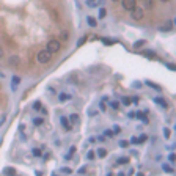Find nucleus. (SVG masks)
Here are the masks:
<instances>
[{"mask_svg":"<svg viewBox=\"0 0 176 176\" xmlns=\"http://www.w3.org/2000/svg\"><path fill=\"white\" fill-rule=\"evenodd\" d=\"M46 50L50 52V53L58 52V50H60V41H58V40H50V41L47 43V47H46Z\"/></svg>","mask_w":176,"mask_h":176,"instance_id":"obj_1","label":"nucleus"},{"mask_svg":"<svg viewBox=\"0 0 176 176\" xmlns=\"http://www.w3.org/2000/svg\"><path fill=\"white\" fill-rule=\"evenodd\" d=\"M50 57H52V53L50 52H47V50H41V52H38V61L40 63H47V61H50Z\"/></svg>","mask_w":176,"mask_h":176,"instance_id":"obj_2","label":"nucleus"},{"mask_svg":"<svg viewBox=\"0 0 176 176\" xmlns=\"http://www.w3.org/2000/svg\"><path fill=\"white\" fill-rule=\"evenodd\" d=\"M131 16H132V19L134 21H142L143 19V16H145V11L142 10V8H134V10L131 11Z\"/></svg>","mask_w":176,"mask_h":176,"instance_id":"obj_3","label":"nucleus"},{"mask_svg":"<svg viewBox=\"0 0 176 176\" xmlns=\"http://www.w3.org/2000/svg\"><path fill=\"white\" fill-rule=\"evenodd\" d=\"M137 6V0H123V8L127 11H132Z\"/></svg>","mask_w":176,"mask_h":176,"instance_id":"obj_4","label":"nucleus"},{"mask_svg":"<svg viewBox=\"0 0 176 176\" xmlns=\"http://www.w3.org/2000/svg\"><path fill=\"white\" fill-rule=\"evenodd\" d=\"M8 63H10V66H19V63H21V58L17 57V55H13V57H10V60H8Z\"/></svg>","mask_w":176,"mask_h":176,"instance_id":"obj_5","label":"nucleus"},{"mask_svg":"<svg viewBox=\"0 0 176 176\" xmlns=\"http://www.w3.org/2000/svg\"><path fill=\"white\" fill-rule=\"evenodd\" d=\"M171 29H173V21H167L164 25L159 27V30H162V32H168V30H171Z\"/></svg>","mask_w":176,"mask_h":176,"instance_id":"obj_6","label":"nucleus"},{"mask_svg":"<svg viewBox=\"0 0 176 176\" xmlns=\"http://www.w3.org/2000/svg\"><path fill=\"white\" fill-rule=\"evenodd\" d=\"M154 102H156V104H159V105L164 107V109L168 107V104H167V101H165L164 98H156V99H154Z\"/></svg>","mask_w":176,"mask_h":176,"instance_id":"obj_7","label":"nucleus"},{"mask_svg":"<svg viewBox=\"0 0 176 176\" xmlns=\"http://www.w3.org/2000/svg\"><path fill=\"white\" fill-rule=\"evenodd\" d=\"M69 119H71L72 124H77V123H79V115H77V113H72V115L69 116Z\"/></svg>","mask_w":176,"mask_h":176,"instance_id":"obj_8","label":"nucleus"},{"mask_svg":"<svg viewBox=\"0 0 176 176\" xmlns=\"http://www.w3.org/2000/svg\"><path fill=\"white\" fill-rule=\"evenodd\" d=\"M60 121H61V124H63V127H64V129H66V131H69V129H71V126L68 124V119H66V118H60Z\"/></svg>","mask_w":176,"mask_h":176,"instance_id":"obj_9","label":"nucleus"},{"mask_svg":"<svg viewBox=\"0 0 176 176\" xmlns=\"http://www.w3.org/2000/svg\"><path fill=\"white\" fill-rule=\"evenodd\" d=\"M146 85H148V87H151V88H154V90H157V91H160V87H159V85H156V83H153V82H146Z\"/></svg>","mask_w":176,"mask_h":176,"instance_id":"obj_10","label":"nucleus"},{"mask_svg":"<svg viewBox=\"0 0 176 176\" xmlns=\"http://www.w3.org/2000/svg\"><path fill=\"white\" fill-rule=\"evenodd\" d=\"M98 156H99V157H105V156H107V151L104 150V148H101V150H98Z\"/></svg>","mask_w":176,"mask_h":176,"instance_id":"obj_11","label":"nucleus"},{"mask_svg":"<svg viewBox=\"0 0 176 176\" xmlns=\"http://www.w3.org/2000/svg\"><path fill=\"white\" fill-rule=\"evenodd\" d=\"M145 6L148 8V10H151L153 8V0H145Z\"/></svg>","mask_w":176,"mask_h":176,"instance_id":"obj_12","label":"nucleus"},{"mask_svg":"<svg viewBox=\"0 0 176 176\" xmlns=\"http://www.w3.org/2000/svg\"><path fill=\"white\" fill-rule=\"evenodd\" d=\"M88 24L91 27H96V19H95V17H88Z\"/></svg>","mask_w":176,"mask_h":176,"instance_id":"obj_13","label":"nucleus"},{"mask_svg":"<svg viewBox=\"0 0 176 176\" xmlns=\"http://www.w3.org/2000/svg\"><path fill=\"white\" fill-rule=\"evenodd\" d=\"M143 44H145V41H143V40H140V41H137V43L134 44V47H135V49H138V47H142Z\"/></svg>","mask_w":176,"mask_h":176,"instance_id":"obj_14","label":"nucleus"},{"mask_svg":"<svg viewBox=\"0 0 176 176\" xmlns=\"http://www.w3.org/2000/svg\"><path fill=\"white\" fill-rule=\"evenodd\" d=\"M127 162H129V159H127V157H121V159H118V164H119V165L127 164Z\"/></svg>","mask_w":176,"mask_h":176,"instance_id":"obj_15","label":"nucleus"},{"mask_svg":"<svg viewBox=\"0 0 176 176\" xmlns=\"http://www.w3.org/2000/svg\"><path fill=\"white\" fill-rule=\"evenodd\" d=\"M33 123H35L36 126H41V124H43V118H35Z\"/></svg>","mask_w":176,"mask_h":176,"instance_id":"obj_16","label":"nucleus"},{"mask_svg":"<svg viewBox=\"0 0 176 176\" xmlns=\"http://www.w3.org/2000/svg\"><path fill=\"white\" fill-rule=\"evenodd\" d=\"M123 105H131V98H123Z\"/></svg>","mask_w":176,"mask_h":176,"instance_id":"obj_17","label":"nucleus"},{"mask_svg":"<svg viewBox=\"0 0 176 176\" xmlns=\"http://www.w3.org/2000/svg\"><path fill=\"white\" fill-rule=\"evenodd\" d=\"M148 140V135H142V137H138V143H143Z\"/></svg>","mask_w":176,"mask_h":176,"instance_id":"obj_18","label":"nucleus"},{"mask_svg":"<svg viewBox=\"0 0 176 176\" xmlns=\"http://www.w3.org/2000/svg\"><path fill=\"white\" fill-rule=\"evenodd\" d=\"M110 107H112V109H115V110H116V109L119 107V102H116V101H113V102H110Z\"/></svg>","mask_w":176,"mask_h":176,"instance_id":"obj_19","label":"nucleus"},{"mask_svg":"<svg viewBox=\"0 0 176 176\" xmlns=\"http://www.w3.org/2000/svg\"><path fill=\"white\" fill-rule=\"evenodd\" d=\"M145 55H146V57H151V58H154V52H153V50H146V52H145Z\"/></svg>","mask_w":176,"mask_h":176,"instance_id":"obj_20","label":"nucleus"},{"mask_svg":"<svg viewBox=\"0 0 176 176\" xmlns=\"http://www.w3.org/2000/svg\"><path fill=\"white\" fill-rule=\"evenodd\" d=\"M85 41H87V36H82V38L79 40V43H77V46H82V44L85 43Z\"/></svg>","mask_w":176,"mask_h":176,"instance_id":"obj_21","label":"nucleus"},{"mask_svg":"<svg viewBox=\"0 0 176 176\" xmlns=\"http://www.w3.org/2000/svg\"><path fill=\"white\" fill-rule=\"evenodd\" d=\"M33 156H35V157H40V156H41V151L38 150V148H36V150H33Z\"/></svg>","mask_w":176,"mask_h":176,"instance_id":"obj_22","label":"nucleus"},{"mask_svg":"<svg viewBox=\"0 0 176 176\" xmlns=\"http://www.w3.org/2000/svg\"><path fill=\"white\" fill-rule=\"evenodd\" d=\"M61 40H63V41L68 40V32H61Z\"/></svg>","mask_w":176,"mask_h":176,"instance_id":"obj_23","label":"nucleus"},{"mask_svg":"<svg viewBox=\"0 0 176 176\" xmlns=\"http://www.w3.org/2000/svg\"><path fill=\"white\" fill-rule=\"evenodd\" d=\"M105 14H107V13H105V10L102 8V10L99 11V17H101V19H102V17H105Z\"/></svg>","mask_w":176,"mask_h":176,"instance_id":"obj_24","label":"nucleus"},{"mask_svg":"<svg viewBox=\"0 0 176 176\" xmlns=\"http://www.w3.org/2000/svg\"><path fill=\"white\" fill-rule=\"evenodd\" d=\"M129 145V142H126V140H121V142H119V146H121V148H126Z\"/></svg>","mask_w":176,"mask_h":176,"instance_id":"obj_25","label":"nucleus"},{"mask_svg":"<svg viewBox=\"0 0 176 176\" xmlns=\"http://www.w3.org/2000/svg\"><path fill=\"white\" fill-rule=\"evenodd\" d=\"M119 131H121V127H119V126H113V131H112L113 134H118Z\"/></svg>","mask_w":176,"mask_h":176,"instance_id":"obj_26","label":"nucleus"},{"mask_svg":"<svg viewBox=\"0 0 176 176\" xmlns=\"http://www.w3.org/2000/svg\"><path fill=\"white\" fill-rule=\"evenodd\" d=\"M129 143H132V145L138 143V137H132V138H131V142H129Z\"/></svg>","mask_w":176,"mask_h":176,"instance_id":"obj_27","label":"nucleus"},{"mask_svg":"<svg viewBox=\"0 0 176 176\" xmlns=\"http://www.w3.org/2000/svg\"><path fill=\"white\" fill-rule=\"evenodd\" d=\"M6 174H14L16 171H14V168H6V171H5Z\"/></svg>","mask_w":176,"mask_h":176,"instance_id":"obj_28","label":"nucleus"},{"mask_svg":"<svg viewBox=\"0 0 176 176\" xmlns=\"http://www.w3.org/2000/svg\"><path fill=\"white\" fill-rule=\"evenodd\" d=\"M88 159H90V160H93V159H95V153H93V151H90V153H88Z\"/></svg>","mask_w":176,"mask_h":176,"instance_id":"obj_29","label":"nucleus"},{"mask_svg":"<svg viewBox=\"0 0 176 176\" xmlns=\"http://www.w3.org/2000/svg\"><path fill=\"white\" fill-rule=\"evenodd\" d=\"M33 109H35V110H40V109H41V104H40V102H35V104H33Z\"/></svg>","mask_w":176,"mask_h":176,"instance_id":"obj_30","label":"nucleus"},{"mask_svg":"<svg viewBox=\"0 0 176 176\" xmlns=\"http://www.w3.org/2000/svg\"><path fill=\"white\" fill-rule=\"evenodd\" d=\"M66 99H69L68 95H60V101H66Z\"/></svg>","mask_w":176,"mask_h":176,"instance_id":"obj_31","label":"nucleus"},{"mask_svg":"<svg viewBox=\"0 0 176 176\" xmlns=\"http://www.w3.org/2000/svg\"><path fill=\"white\" fill-rule=\"evenodd\" d=\"M19 80H21V79L17 77V76H14V77H13V82H14V85H17V83H19Z\"/></svg>","mask_w":176,"mask_h":176,"instance_id":"obj_32","label":"nucleus"},{"mask_svg":"<svg viewBox=\"0 0 176 176\" xmlns=\"http://www.w3.org/2000/svg\"><path fill=\"white\" fill-rule=\"evenodd\" d=\"M164 170H165V171H168V173H171V171H173V170L170 168V167H168V165H164Z\"/></svg>","mask_w":176,"mask_h":176,"instance_id":"obj_33","label":"nucleus"},{"mask_svg":"<svg viewBox=\"0 0 176 176\" xmlns=\"http://www.w3.org/2000/svg\"><path fill=\"white\" fill-rule=\"evenodd\" d=\"M168 159H170L171 162H174V159H176V156H174V154H170V156H168Z\"/></svg>","mask_w":176,"mask_h":176,"instance_id":"obj_34","label":"nucleus"},{"mask_svg":"<svg viewBox=\"0 0 176 176\" xmlns=\"http://www.w3.org/2000/svg\"><path fill=\"white\" fill-rule=\"evenodd\" d=\"M72 153H76V146H71L69 148V154H72Z\"/></svg>","mask_w":176,"mask_h":176,"instance_id":"obj_35","label":"nucleus"},{"mask_svg":"<svg viewBox=\"0 0 176 176\" xmlns=\"http://www.w3.org/2000/svg\"><path fill=\"white\" fill-rule=\"evenodd\" d=\"M99 107H101V110H102V112H104V110H105V109H107V107H105V104H104V102H101V105H99Z\"/></svg>","mask_w":176,"mask_h":176,"instance_id":"obj_36","label":"nucleus"},{"mask_svg":"<svg viewBox=\"0 0 176 176\" xmlns=\"http://www.w3.org/2000/svg\"><path fill=\"white\" fill-rule=\"evenodd\" d=\"M165 137H170V129H165Z\"/></svg>","mask_w":176,"mask_h":176,"instance_id":"obj_37","label":"nucleus"},{"mask_svg":"<svg viewBox=\"0 0 176 176\" xmlns=\"http://www.w3.org/2000/svg\"><path fill=\"white\" fill-rule=\"evenodd\" d=\"M61 171H63V173H68V174H69V173H71V170H69V168H63V170H61Z\"/></svg>","mask_w":176,"mask_h":176,"instance_id":"obj_38","label":"nucleus"},{"mask_svg":"<svg viewBox=\"0 0 176 176\" xmlns=\"http://www.w3.org/2000/svg\"><path fill=\"white\" fill-rule=\"evenodd\" d=\"M105 135H110V137H112V135H113V132H112V131H105Z\"/></svg>","mask_w":176,"mask_h":176,"instance_id":"obj_39","label":"nucleus"},{"mask_svg":"<svg viewBox=\"0 0 176 176\" xmlns=\"http://www.w3.org/2000/svg\"><path fill=\"white\" fill-rule=\"evenodd\" d=\"M102 41H104L105 44H112V43H113V41H110V40H102Z\"/></svg>","mask_w":176,"mask_h":176,"instance_id":"obj_40","label":"nucleus"},{"mask_svg":"<svg viewBox=\"0 0 176 176\" xmlns=\"http://www.w3.org/2000/svg\"><path fill=\"white\" fill-rule=\"evenodd\" d=\"M0 58H3V49L0 47Z\"/></svg>","mask_w":176,"mask_h":176,"instance_id":"obj_41","label":"nucleus"},{"mask_svg":"<svg viewBox=\"0 0 176 176\" xmlns=\"http://www.w3.org/2000/svg\"><path fill=\"white\" fill-rule=\"evenodd\" d=\"M93 2H95V0H87V3H88V5H91Z\"/></svg>","mask_w":176,"mask_h":176,"instance_id":"obj_42","label":"nucleus"},{"mask_svg":"<svg viewBox=\"0 0 176 176\" xmlns=\"http://www.w3.org/2000/svg\"><path fill=\"white\" fill-rule=\"evenodd\" d=\"M160 2H168V0H160Z\"/></svg>","mask_w":176,"mask_h":176,"instance_id":"obj_43","label":"nucleus"},{"mask_svg":"<svg viewBox=\"0 0 176 176\" xmlns=\"http://www.w3.org/2000/svg\"><path fill=\"white\" fill-rule=\"evenodd\" d=\"M113 2H118V0H113Z\"/></svg>","mask_w":176,"mask_h":176,"instance_id":"obj_44","label":"nucleus"},{"mask_svg":"<svg viewBox=\"0 0 176 176\" xmlns=\"http://www.w3.org/2000/svg\"><path fill=\"white\" fill-rule=\"evenodd\" d=\"M107 176H112V174H107Z\"/></svg>","mask_w":176,"mask_h":176,"instance_id":"obj_45","label":"nucleus"}]
</instances>
